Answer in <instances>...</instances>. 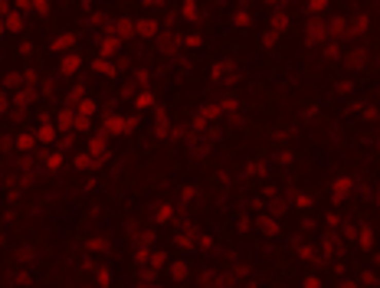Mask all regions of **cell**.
<instances>
[{
	"label": "cell",
	"mask_w": 380,
	"mask_h": 288,
	"mask_svg": "<svg viewBox=\"0 0 380 288\" xmlns=\"http://www.w3.org/2000/svg\"><path fill=\"white\" fill-rule=\"evenodd\" d=\"M105 128H108V131H115V134H118V131H128V128H131V121H125V118H118V115H108V121H105Z\"/></svg>",
	"instance_id": "1"
},
{
	"label": "cell",
	"mask_w": 380,
	"mask_h": 288,
	"mask_svg": "<svg viewBox=\"0 0 380 288\" xmlns=\"http://www.w3.org/2000/svg\"><path fill=\"white\" fill-rule=\"evenodd\" d=\"M79 66H82V59H79V56H66L63 62H59V72H63V76H73Z\"/></svg>",
	"instance_id": "2"
},
{
	"label": "cell",
	"mask_w": 380,
	"mask_h": 288,
	"mask_svg": "<svg viewBox=\"0 0 380 288\" xmlns=\"http://www.w3.org/2000/svg\"><path fill=\"white\" fill-rule=\"evenodd\" d=\"M4 26H7V30H20V26H23V16H16V13H7Z\"/></svg>",
	"instance_id": "3"
},
{
	"label": "cell",
	"mask_w": 380,
	"mask_h": 288,
	"mask_svg": "<svg viewBox=\"0 0 380 288\" xmlns=\"http://www.w3.org/2000/svg\"><path fill=\"white\" fill-rule=\"evenodd\" d=\"M138 33H141V36H154V33H157V26H154L151 20H141V23H138Z\"/></svg>",
	"instance_id": "4"
},
{
	"label": "cell",
	"mask_w": 380,
	"mask_h": 288,
	"mask_svg": "<svg viewBox=\"0 0 380 288\" xmlns=\"http://www.w3.org/2000/svg\"><path fill=\"white\" fill-rule=\"evenodd\" d=\"M33 144H37V138H30V134H20V138H16V148L20 151H30Z\"/></svg>",
	"instance_id": "5"
},
{
	"label": "cell",
	"mask_w": 380,
	"mask_h": 288,
	"mask_svg": "<svg viewBox=\"0 0 380 288\" xmlns=\"http://www.w3.org/2000/svg\"><path fill=\"white\" fill-rule=\"evenodd\" d=\"M184 16H187V20H197V4H193V0H187V4H184Z\"/></svg>",
	"instance_id": "6"
},
{
	"label": "cell",
	"mask_w": 380,
	"mask_h": 288,
	"mask_svg": "<svg viewBox=\"0 0 380 288\" xmlns=\"http://www.w3.org/2000/svg\"><path fill=\"white\" fill-rule=\"evenodd\" d=\"M46 167H49V170H56V167H63V154H56V151H52V154L46 157Z\"/></svg>",
	"instance_id": "7"
},
{
	"label": "cell",
	"mask_w": 380,
	"mask_h": 288,
	"mask_svg": "<svg viewBox=\"0 0 380 288\" xmlns=\"http://www.w3.org/2000/svg\"><path fill=\"white\" fill-rule=\"evenodd\" d=\"M37 141H52V124H49V121H46V124H43V128H40Z\"/></svg>",
	"instance_id": "8"
},
{
	"label": "cell",
	"mask_w": 380,
	"mask_h": 288,
	"mask_svg": "<svg viewBox=\"0 0 380 288\" xmlns=\"http://www.w3.org/2000/svg\"><path fill=\"white\" fill-rule=\"evenodd\" d=\"M262 232H272V236H276V232H279V223H276V220H262Z\"/></svg>",
	"instance_id": "9"
},
{
	"label": "cell",
	"mask_w": 380,
	"mask_h": 288,
	"mask_svg": "<svg viewBox=\"0 0 380 288\" xmlns=\"http://www.w3.org/2000/svg\"><path fill=\"white\" fill-rule=\"evenodd\" d=\"M66 46H73V36H59V40L52 43V49H66Z\"/></svg>",
	"instance_id": "10"
},
{
	"label": "cell",
	"mask_w": 380,
	"mask_h": 288,
	"mask_svg": "<svg viewBox=\"0 0 380 288\" xmlns=\"http://www.w3.org/2000/svg\"><path fill=\"white\" fill-rule=\"evenodd\" d=\"M76 167H82V170H92V167H95V160L82 154V157H79V160H76Z\"/></svg>",
	"instance_id": "11"
},
{
	"label": "cell",
	"mask_w": 380,
	"mask_h": 288,
	"mask_svg": "<svg viewBox=\"0 0 380 288\" xmlns=\"http://www.w3.org/2000/svg\"><path fill=\"white\" fill-rule=\"evenodd\" d=\"M95 282H99V285H108V282H112V272H105V268H102V272H99V278H95Z\"/></svg>",
	"instance_id": "12"
},
{
	"label": "cell",
	"mask_w": 380,
	"mask_h": 288,
	"mask_svg": "<svg viewBox=\"0 0 380 288\" xmlns=\"http://www.w3.org/2000/svg\"><path fill=\"white\" fill-rule=\"evenodd\" d=\"M151 102H154V98H151V95H148V92H144V95H138V105H141V108H148V105H151Z\"/></svg>",
	"instance_id": "13"
},
{
	"label": "cell",
	"mask_w": 380,
	"mask_h": 288,
	"mask_svg": "<svg viewBox=\"0 0 380 288\" xmlns=\"http://www.w3.org/2000/svg\"><path fill=\"white\" fill-rule=\"evenodd\" d=\"M236 23H240V26H246V23H249V13H246V10H240V13H236Z\"/></svg>",
	"instance_id": "14"
},
{
	"label": "cell",
	"mask_w": 380,
	"mask_h": 288,
	"mask_svg": "<svg viewBox=\"0 0 380 288\" xmlns=\"http://www.w3.org/2000/svg\"><path fill=\"white\" fill-rule=\"evenodd\" d=\"M174 275H177V278H184V275H187V265H184V262H177V265H174Z\"/></svg>",
	"instance_id": "15"
},
{
	"label": "cell",
	"mask_w": 380,
	"mask_h": 288,
	"mask_svg": "<svg viewBox=\"0 0 380 288\" xmlns=\"http://www.w3.org/2000/svg\"><path fill=\"white\" fill-rule=\"evenodd\" d=\"M157 220H161V223L171 220V210H167V206H161V210H157Z\"/></svg>",
	"instance_id": "16"
},
{
	"label": "cell",
	"mask_w": 380,
	"mask_h": 288,
	"mask_svg": "<svg viewBox=\"0 0 380 288\" xmlns=\"http://www.w3.org/2000/svg\"><path fill=\"white\" fill-rule=\"evenodd\" d=\"M324 4H328V0H312V10H324Z\"/></svg>",
	"instance_id": "17"
},
{
	"label": "cell",
	"mask_w": 380,
	"mask_h": 288,
	"mask_svg": "<svg viewBox=\"0 0 380 288\" xmlns=\"http://www.w3.org/2000/svg\"><path fill=\"white\" fill-rule=\"evenodd\" d=\"M7 112V92H0V115Z\"/></svg>",
	"instance_id": "18"
},
{
	"label": "cell",
	"mask_w": 380,
	"mask_h": 288,
	"mask_svg": "<svg viewBox=\"0 0 380 288\" xmlns=\"http://www.w3.org/2000/svg\"><path fill=\"white\" fill-rule=\"evenodd\" d=\"M7 4H10V0H0V13H4V10H7Z\"/></svg>",
	"instance_id": "19"
},
{
	"label": "cell",
	"mask_w": 380,
	"mask_h": 288,
	"mask_svg": "<svg viewBox=\"0 0 380 288\" xmlns=\"http://www.w3.org/2000/svg\"><path fill=\"white\" fill-rule=\"evenodd\" d=\"M7 33V26H4V20H0V36H4Z\"/></svg>",
	"instance_id": "20"
},
{
	"label": "cell",
	"mask_w": 380,
	"mask_h": 288,
	"mask_svg": "<svg viewBox=\"0 0 380 288\" xmlns=\"http://www.w3.org/2000/svg\"><path fill=\"white\" fill-rule=\"evenodd\" d=\"M0 246H4V239H0Z\"/></svg>",
	"instance_id": "21"
}]
</instances>
